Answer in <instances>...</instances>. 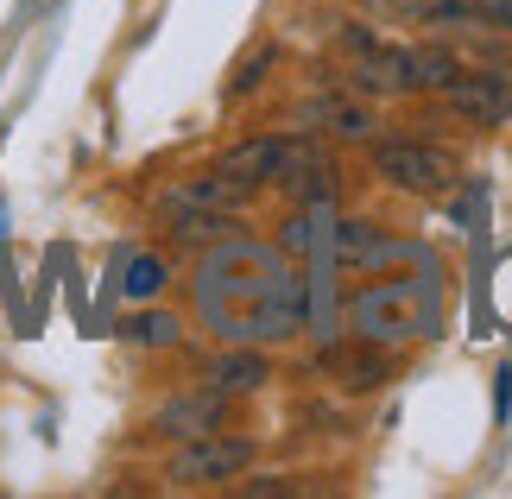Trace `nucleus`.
Instances as JSON below:
<instances>
[{
    "label": "nucleus",
    "mask_w": 512,
    "mask_h": 499,
    "mask_svg": "<svg viewBox=\"0 0 512 499\" xmlns=\"http://www.w3.org/2000/svg\"><path fill=\"white\" fill-rule=\"evenodd\" d=\"M196 310L222 342H285L304 329L310 285L272 247L228 234L196 266Z\"/></svg>",
    "instance_id": "nucleus-1"
},
{
    "label": "nucleus",
    "mask_w": 512,
    "mask_h": 499,
    "mask_svg": "<svg viewBox=\"0 0 512 499\" xmlns=\"http://www.w3.org/2000/svg\"><path fill=\"white\" fill-rule=\"evenodd\" d=\"M443 323V304H437V285L430 272L418 278H373L348 297V329L361 342H380V348H405V342H424L437 335Z\"/></svg>",
    "instance_id": "nucleus-2"
},
{
    "label": "nucleus",
    "mask_w": 512,
    "mask_h": 499,
    "mask_svg": "<svg viewBox=\"0 0 512 499\" xmlns=\"http://www.w3.org/2000/svg\"><path fill=\"white\" fill-rule=\"evenodd\" d=\"M367 158H373V171L405 196H443L456 184V158L437 152V146H418V139H373Z\"/></svg>",
    "instance_id": "nucleus-3"
},
{
    "label": "nucleus",
    "mask_w": 512,
    "mask_h": 499,
    "mask_svg": "<svg viewBox=\"0 0 512 499\" xmlns=\"http://www.w3.org/2000/svg\"><path fill=\"white\" fill-rule=\"evenodd\" d=\"M247 462H253V436L209 430V436H184V449L165 462V481L171 487H215V481H234Z\"/></svg>",
    "instance_id": "nucleus-4"
},
{
    "label": "nucleus",
    "mask_w": 512,
    "mask_h": 499,
    "mask_svg": "<svg viewBox=\"0 0 512 499\" xmlns=\"http://www.w3.org/2000/svg\"><path fill=\"white\" fill-rule=\"evenodd\" d=\"M437 102L468 127H500L512 121V76L500 64H481V70H456L449 83L437 89Z\"/></svg>",
    "instance_id": "nucleus-5"
},
{
    "label": "nucleus",
    "mask_w": 512,
    "mask_h": 499,
    "mask_svg": "<svg viewBox=\"0 0 512 499\" xmlns=\"http://www.w3.org/2000/svg\"><path fill=\"white\" fill-rule=\"evenodd\" d=\"M342 76L354 95H405V45H380L367 26L342 32Z\"/></svg>",
    "instance_id": "nucleus-6"
},
{
    "label": "nucleus",
    "mask_w": 512,
    "mask_h": 499,
    "mask_svg": "<svg viewBox=\"0 0 512 499\" xmlns=\"http://www.w3.org/2000/svg\"><path fill=\"white\" fill-rule=\"evenodd\" d=\"M317 367L336 379L342 392H373V386H380V379L392 373V348L361 342V335H354V342H336V335H329L323 354H317Z\"/></svg>",
    "instance_id": "nucleus-7"
},
{
    "label": "nucleus",
    "mask_w": 512,
    "mask_h": 499,
    "mask_svg": "<svg viewBox=\"0 0 512 499\" xmlns=\"http://www.w3.org/2000/svg\"><path fill=\"white\" fill-rule=\"evenodd\" d=\"M285 152H291V139L260 133V139H241L234 152H222V165H215V171H222L228 184H241V190H266V184H279Z\"/></svg>",
    "instance_id": "nucleus-8"
},
{
    "label": "nucleus",
    "mask_w": 512,
    "mask_h": 499,
    "mask_svg": "<svg viewBox=\"0 0 512 499\" xmlns=\"http://www.w3.org/2000/svg\"><path fill=\"white\" fill-rule=\"evenodd\" d=\"M298 121L329 139H373V114L361 102H348V95H317V102L298 108Z\"/></svg>",
    "instance_id": "nucleus-9"
},
{
    "label": "nucleus",
    "mask_w": 512,
    "mask_h": 499,
    "mask_svg": "<svg viewBox=\"0 0 512 499\" xmlns=\"http://www.w3.org/2000/svg\"><path fill=\"white\" fill-rule=\"evenodd\" d=\"M222 411H228V392H196V398H171V405L159 411V430L165 436H209L215 424H222Z\"/></svg>",
    "instance_id": "nucleus-10"
},
{
    "label": "nucleus",
    "mask_w": 512,
    "mask_h": 499,
    "mask_svg": "<svg viewBox=\"0 0 512 499\" xmlns=\"http://www.w3.org/2000/svg\"><path fill=\"white\" fill-rule=\"evenodd\" d=\"M266 379H272L266 354H253L247 342L234 348V354H215V361H209V386H215V392H228V398H241V392H260Z\"/></svg>",
    "instance_id": "nucleus-11"
},
{
    "label": "nucleus",
    "mask_w": 512,
    "mask_h": 499,
    "mask_svg": "<svg viewBox=\"0 0 512 499\" xmlns=\"http://www.w3.org/2000/svg\"><path fill=\"white\" fill-rule=\"evenodd\" d=\"M456 70L462 57L449 45H405V95H437Z\"/></svg>",
    "instance_id": "nucleus-12"
},
{
    "label": "nucleus",
    "mask_w": 512,
    "mask_h": 499,
    "mask_svg": "<svg viewBox=\"0 0 512 499\" xmlns=\"http://www.w3.org/2000/svg\"><path fill=\"white\" fill-rule=\"evenodd\" d=\"M165 278H171V266H165L159 253H133V259H127V272H121L127 304H152V297L165 291Z\"/></svg>",
    "instance_id": "nucleus-13"
},
{
    "label": "nucleus",
    "mask_w": 512,
    "mask_h": 499,
    "mask_svg": "<svg viewBox=\"0 0 512 499\" xmlns=\"http://www.w3.org/2000/svg\"><path fill=\"white\" fill-rule=\"evenodd\" d=\"M127 335H133V342H146V348H171L177 342V316H133Z\"/></svg>",
    "instance_id": "nucleus-14"
},
{
    "label": "nucleus",
    "mask_w": 512,
    "mask_h": 499,
    "mask_svg": "<svg viewBox=\"0 0 512 499\" xmlns=\"http://www.w3.org/2000/svg\"><path fill=\"white\" fill-rule=\"evenodd\" d=\"M272 57H279V45H260V51H253L247 64H241V70H234V83H228V89H234V95H247V89H253V83H260V76L272 70Z\"/></svg>",
    "instance_id": "nucleus-15"
},
{
    "label": "nucleus",
    "mask_w": 512,
    "mask_h": 499,
    "mask_svg": "<svg viewBox=\"0 0 512 499\" xmlns=\"http://www.w3.org/2000/svg\"><path fill=\"white\" fill-rule=\"evenodd\" d=\"M241 493L247 499H272V493H298V487H291V481H247Z\"/></svg>",
    "instance_id": "nucleus-16"
}]
</instances>
